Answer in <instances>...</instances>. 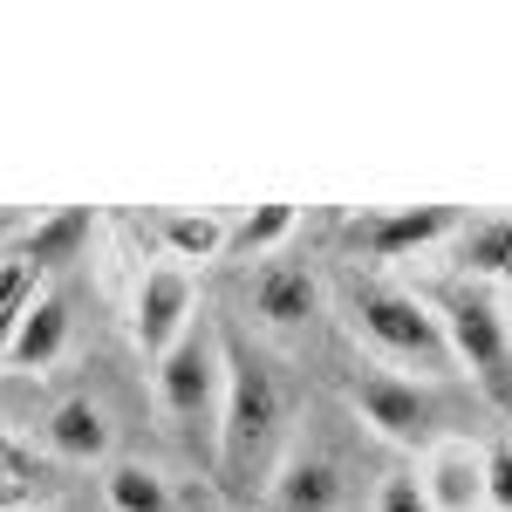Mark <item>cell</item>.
Here are the masks:
<instances>
[{
	"label": "cell",
	"instance_id": "obj_1",
	"mask_svg": "<svg viewBox=\"0 0 512 512\" xmlns=\"http://www.w3.org/2000/svg\"><path fill=\"white\" fill-rule=\"evenodd\" d=\"M219 355H226V396L212 431V472L226 492L253 499L267 492L280 451L294 444V390H287V369L246 328H219Z\"/></svg>",
	"mask_w": 512,
	"mask_h": 512
},
{
	"label": "cell",
	"instance_id": "obj_2",
	"mask_svg": "<svg viewBox=\"0 0 512 512\" xmlns=\"http://www.w3.org/2000/svg\"><path fill=\"white\" fill-rule=\"evenodd\" d=\"M342 308H349L355 342L376 355L396 376H417V383H444L451 376V349L437 335V315L424 301V287H403L383 274H349L342 287Z\"/></svg>",
	"mask_w": 512,
	"mask_h": 512
},
{
	"label": "cell",
	"instance_id": "obj_3",
	"mask_svg": "<svg viewBox=\"0 0 512 512\" xmlns=\"http://www.w3.org/2000/svg\"><path fill=\"white\" fill-rule=\"evenodd\" d=\"M437 315V335L451 349V369H465L478 383V396L492 410H506V369H512V342H506V308H499V287H478V280H444L424 294Z\"/></svg>",
	"mask_w": 512,
	"mask_h": 512
},
{
	"label": "cell",
	"instance_id": "obj_4",
	"mask_svg": "<svg viewBox=\"0 0 512 512\" xmlns=\"http://www.w3.org/2000/svg\"><path fill=\"white\" fill-rule=\"evenodd\" d=\"M219 396H226V355H219V328L192 315V328L158 355V410L164 424L185 437L192 451H212L219 431Z\"/></svg>",
	"mask_w": 512,
	"mask_h": 512
},
{
	"label": "cell",
	"instance_id": "obj_5",
	"mask_svg": "<svg viewBox=\"0 0 512 512\" xmlns=\"http://www.w3.org/2000/svg\"><path fill=\"white\" fill-rule=\"evenodd\" d=\"M349 410L369 431L396 444V451H431L444 437H458V410L444 383H417V376H396V369H355L349 376Z\"/></svg>",
	"mask_w": 512,
	"mask_h": 512
},
{
	"label": "cell",
	"instance_id": "obj_6",
	"mask_svg": "<svg viewBox=\"0 0 512 512\" xmlns=\"http://www.w3.org/2000/svg\"><path fill=\"white\" fill-rule=\"evenodd\" d=\"M239 301L253 308V321L267 335H301L321 315V280H315V267H301L287 253H267V260H246Z\"/></svg>",
	"mask_w": 512,
	"mask_h": 512
},
{
	"label": "cell",
	"instance_id": "obj_7",
	"mask_svg": "<svg viewBox=\"0 0 512 512\" xmlns=\"http://www.w3.org/2000/svg\"><path fill=\"white\" fill-rule=\"evenodd\" d=\"M260 499H267V512H342V499H349V465L321 437L294 431V444L280 451V465H274Z\"/></svg>",
	"mask_w": 512,
	"mask_h": 512
},
{
	"label": "cell",
	"instance_id": "obj_8",
	"mask_svg": "<svg viewBox=\"0 0 512 512\" xmlns=\"http://www.w3.org/2000/svg\"><path fill=\"white\" fill-rule=\"evenodd\" d=\"M458 219H465L458 205H396V212H362V219H349L342 239H349V253H362V260L396 267V260H417V253L444 246Z\"/></svg>",
	"mask_w": 512,
	"mask_h": 512
},
{
	"label": "cell",
	"instance_id": "obj_9",
	"mask_svg": "<svg viewBox=\"0 0 512 512\" xmlns=\"http://www.w3.org/2000/svg\"><path fill=\"white\" fill-rule=\"evenodd\" d=\"M192 315H198V287H192L185 267L158 260V267L137 274V294H130V335H137V349L151 355V362L192 328Z\"/></svg>",
	"mask_w": 512,
	"mask_h": 512
},
{
	"label": "cell",
	"instance_id": "obj_10",
	"mask_svg": "<svg viewBox=\"0 0 512 512\" xmlns=\"http://www.w3.org/2000/svg\"><path fill=\"white\" fill-rule=\"evenodd\" d=\"M417 492L431 512H492V478H485V444L478 437H444L424 451Z\"/></svg>",
	"mask_w": 512,
	"mask_h": 512
},
{
	"label": "cell",
	"instance_id": "obj_11",
	"mask_svg": "<svg viewBox=\"0 0 512 512\" xmlns=\"http://www.w3.org/2000/svg\"><path fill=\"white\" fill-rule=\"evenodd\" d=\"M41 444L55 451V458H69V465H103L110 458V444H117V424H110V410L96 403V396H55L48 410H41Z\"/></svg>",
	"mask_w": 512,
	"mask_h": 512
},
{
	"label": "cell",
	"instance_id": "obj_12",
	"mask_svg": "<svg viewBox=\"0 0 512 512\" xmlns=\"http://www.w3.org/2000/svg\"><path fill=\"white\" fill-rule=\"evenodd\" d=\"M89 239H96V212H89V205H69V212H55V219L21 226L7 253H14L35 280H48V274H62L69 260H82V246H89Z\"/></svg>",
	"mask_w": 512,
	"mask_h": 512
},
{
	"label": "cell",
	"instance_id": "obj_13",
	"mask_svg": "<svg viewBox=\"0 0 512 512\" xmlns=\"http://www.w3.org/2000/svg\"><path fill=\"white\" fill-rule=\"evenodd\" d=\"M62 349H69V301H62L55 287H41L35 301L21 308L0 362H7V369H48V362H62Z\"/></svg>",
	"mask_w": 512,
	"mask_h": 512
},
{
	"label": "cell",
	"instance_id": "obj_14",
	"mask_svg": "<svg viewBox=\"0 0 512 512\" xmlns=\"http://www.w3.org/2000/svg\"><path fill=\"white\" fill-rule=\"evenodd\" d=\"M512 260V233H506V212H472L451 226V267L458 280H478V287H499Z\"/></svg>",
	"mask_w": 512,
	"mask_h": 512
},
{
	"label": "cell",
	"instance_id": "obj_15",
	"mask_svg": "<svg viewBox=\"0 0 512 512\" xmlns=\"http://www.w3.org/2000/svg\"><path fill=\"white\" fill-rule=\"evenodd\" d=\"M294 233V205H253V212H239L233 226H226V246H219V260H233V267H246V260H267V253H280V239Z\"/></svg>",
	"mask_w": 512,
	"mask_h": 512
},
{
	"label": "cell",
	"instance_id": "obj_16",
	"mask_svg": "<svg viewBox=\"0 0 512 512\" xmlns=\"http://www.w3.org/2000/svg\"><path fill=\"white\" fill-rule=\"evenodd\" d=\"M158 239H164V253H171V267H185V260H219L226 219H212V212H158Z\"/></svg>",
	"mask_w": 512,
	"mask_h": 512
},
{
	"label": "cell",
	"instance_id": "obj_17",
	"mask_svg": "<svg viewBox=\"0 0 512 512\" xmlns=\"http://www.w3.org/2000/svg\"><path fill=\"white\" fill-rule=\"evenodd\" d=\"M103 492H110V512H171V478L151 465H130V458L110 465Z\"/></svg>",
	"mask_w": 512,
	"mask_h": 512
},
{
	"label": "cell",
	"instance_id": "obj_18",
	"mask_svg": "<svg viewBox=\"0 0 512 512\" xmlns=\"http://www.w3.org/2000/svg\"><path fill=\"white\" fill-rule=\"evenodd\" d=\"M376 512H431L424 492H417V472H390L376 485Z\"/></svg>",
	"mask_w": 512,
	"mask_h": 512
},
{
	"label": "cell",
	"instance_id": "obj_19",
	"mask_svg": "<svg viewBox=\"0 0 512 512\" xmlns=\"http://www.w3.org/2000/svg\"><path fill=\"white\" fill-rule=\"evenodd\" d=\"M21 233V219H14V212H0V239H14Z\"/></svg>",
	"mask_w": 512,
	"mask_h": 512
},
{
	"label": "cell",
	"instance_id": "obj_20",
	"mask_svg": "<svg viewBox=\"0 0 512 512\" xmlns=\"http://www.w3.org/2000/svg\"><path fill=\"white\" fill-rule=\"evenodd\" d=\"M7 451H14V431H7V417H0V458H7Z\"/></svg>",
	"mask_w": 512,
	"mask_h": 512
}]
</instances>
